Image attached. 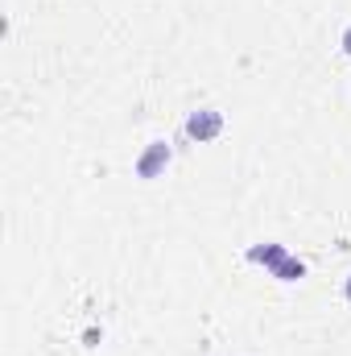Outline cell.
I'll return each mask as SVG.
<instances>
[{"instance_id":"cell-1","label":"cell","mask_w":351,"mask_h":356,"mask_svg":"<svg viewBox=\"0 0 351 356\" xmlns=\"http://www.w3.org/2000/svg\"><path fill=\"white\" fill-rule=\"evenodd\" d=\"M174 162V149H170V141H149L145 149H141V158L132 162V170H137V178L141 182H153V178H162L166 175V166Z\"/></svg>"},{"instance_id":"cell-2","label":"cell","mask_w":351,"mask_h":356,"mask_svg":"<svg viewBox=\"0 0 351 356\" xmlns=\"http://www.w3.org/2000/svg\"><path fill=\"white\" fill-rule=\"evenodd\" d=\"M219 133H223V112H219V108H198V112L186 116V137H190V141L207 145V141H215Z\"/></svg>"},{"instance_id":"cell-3","label":"cell","mask_w":351,"mask_h":356,"mask_svg":"<svg viewBox=\"0 0 351 356\" xmlns=\"http://www.w3.org/2000/svg\"><path fill=\"white\" fill-rule=\"evenodd\" d=\"M285 257H289V249H285V245H277V241H268V245H252V249H248V261H252V266H264L268 273L281 266Z\"/></svg>"},{"instance_id":"cell-4","label":"cell","mask_w":351,"mask_h":356,"mask_svg":"<svg viewBox=\"0 0 351 356\" xmlns=\"http://www.w3.org/2000/svg\"><path fill=\"white\" fill-rule=\"evenodd\" d=\"M273 277H277V282H298V277H306V261L289 253V257H285L281 266L273 269Z\"/></svg>"},{"instance_id":"cell-5","label":"cell","mask_w":351,"mask_h":356,"mask_svg":"<svg viewBox=\"0 0 351 356\" xmlns=\"http://www.w3.org/2000/svg\"><path fill=\"white\" fill-rule=\"evenodd\" d=\"M339 46H343V54H348V58H351V25H348V29H343V38H339Z\"/></svg>"},{"instance_id":"cell-6","label":"cell","mask_w":351,"mask_h":356,"mask_svg":"<svg viewBox=\"0 0 351 356\" xmlns=\"http://www.w3.org/2000/svg\"><path fill=\"white\" fill-rule=\"evenodd\" d=\"M343 298L351 302V273H348V282H343Z\"/></svg>"}]
</instances>
